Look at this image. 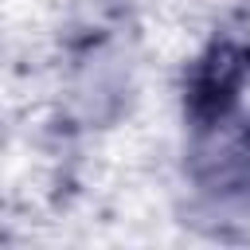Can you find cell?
I'll return each mask as SVG.
<instances>
[{
  "label": "cell",
  "mask_w": 250,
  "mask_h": 250,
  "mask_svg": "<svg viewBox=\"0 0 250 250\" xmlns=\"http://www.w3.org/2000/svg\"><path fill=\"white\" fill-rule=\"evenodd\" d=\"M250 86V43L242 39H215L188 70L184 82V113L195 129L223 125Z\"/></svg>",
  "instance_id": "obj_1"
}]
</instances>
